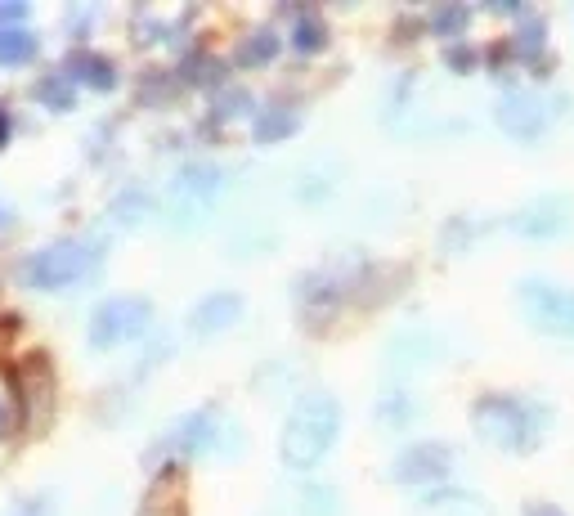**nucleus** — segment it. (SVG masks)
Returning a JSON list of instances; mask_svg holds the SVG:
<instances>
[{
  "mask_svg": "<svg viewBox=\"0 0 574 516\" xmlns=\"http://www.w3.org/2000/svg\"><path fill=\"white\" fill-rule=\"evenodd\" d=\"M337 436H341L337 395H328V391L301 395V400L292 404V413H287V427L279 436L283 467H292V472H314V467L332 454Z\"/></svg>",
  "mask_w": 574,
  "mask_h": 516,
  "instance_id": "nucleus-1",
  "label": "nucleus"
},
{
  "mask_svg": "<svg viewBox=\"0 0 574 516\" xmlns=\"http://www.w3.org/2000/svg\"><path fill=\"white\" fill-rule=\"evenodd\" d=\"M548 409L530 400H516V395H485L476 404V431L485 445L507 449V454H525V449L539 445Z\"/></svg>",
  "mask_w": 574,
  "mask_h": 516,
  "instance_id": "nucleus-2",
  "label": "nucleus"
},
{
  "mask_svg": "<svg viewBox=\"0 0 574 516\" xmlns=\"http://www.w3.org/2000/svg\"><path fill=\"white\" fill-rule=\"evenodd\" d=\"M99 261H104V247L86 243V238H68V243H54L45 252H36L27 261V279H32V288H45V292L77 288V283H86L99 270Z\"/></svg>",
  "mask_w": 574,
  "mask_h": 516,
  "instance_id": "nucleus-3",
  "label": "nucleus"
},
{
  "mask_svg": "<svg viewBox=\"0 0 574 516\" xmlns=\"http://www.w3.org/2000/svg\"><path fill=\"white\" fill-rule=\"evenodd\" d=\"M171 445L180 449L184 458H211V454L234 458L238 445H243V431H238V422L229 418L225 409H198L184 422H175Z\"/></svg>",
  "mask_w": 574,
  "mask_h": 516,
  "instance_id": "nucleus-4",
  "label": "nucleus"
},
{
  "mask_svg": "<svg viewBox=\"0 0 574 516\" xmlns=\"http://www.w3.org/2000/svg\"><path fill=\"white\" fill-rule=\"evenodd\" d=\"M521 315L534 333L557 337V342H574V288H561L552 279H525Z\"/></svg>",
  "mask_w": 574,
  "mask_h": 516,
  "instance_id": "nucleus-5",
  "label": "nucleus"
},
{
  "mask_svg": "<svg viewBox=\"0 0 574 516\" xmlns=\"http://www.w3.org/2000/svg\"><path fill=\"white\" fill-rule=\"evenodd\" d=\"M148 324H153V306L144 297H113L90 319V346H99V350L126 346L135 337H144Z\"/></svg>",
  "mask_w": 574,
  "mask_h": 516,
  "instance_id": "nucleus-6",
  "label": "nucleus"
},
{
  "mask_svg": "<svg viewBox=\"0 0 574 516\" xmlns=\"http://www.w3.org/2000/svg\"><path fill=\"white\" fill-rule=\"evenodd\" d=\"M220 189H225V175L216 167H184L180 180L171 184V207H175V225L180 229H198L211 216Z\"/></svg>",
  "mask_w": 574,
  "mask_h": 516,
  "instance_id": "nucleus-7",
  "label": "nucleus"
},
{
  "mask_svg": "<svg viewBox=\"0 0 574 516\" xmlns=\"http://www.w3.org/2000/svg\"><path fill=\"white\" fill-rule=\"evenodd\" d=\"M449 467H453V454L444 445H413V449H404L400 458H395V467H391V476L400 485H435V481H444L449 476Z\"/></svg>",
  "mask_w": 574,
  "mask_h": 516,
  "instance_id": "nucleus-8",
  "label": "nucleus"
},
{
  "mask_svg": "<svg viewBox=\"0 0 574 516\" xmlns=\"http://www.w3.org/2000/svg\"><path fill=\"white\" fill-rule=\"evenodd\" d=\"M512 229L521 238H539V243H548V238H561L570 229V202L566 198H539V202H530L525 211H516V220H512Z\"/></svg>",
  "mask_w": 574,
  "mask_h": 516,
  "instance_id": "nucleus-9",
  "label": "nucleus"
},
{
  "mask_svg": "<svg viewBox=\"0 0 574 516\" xmlns=\"http://www.w3.org/2000/svg\"><path fill=\"white\" fill-rule=\"evenodd\" d=\"M238 319H243V297H238V292H211V297H202L198 306L189 310V333L216 337V333H225V328H234Z\"/></svg>",
  "mask_w": 574,
  "mask_h": 516,
  "instance_id": "nucleus-10",
  "label": "nucleus"
},
{
  "mask_svg": "<svg viewBox=\"0 0 574 516\" xmlns=\"http://www.w3.org/2000/svg\"><path fill=\"white\" fill-rule=\"evenodd\" d=\"M498 126H503L512 140H534V135H543V126H548V108L534 95H507V99H498Z\"/></svg>",
  "mask_w": 574,
  "mask_h": 516,
  "instance_id": "nucleus-11",
  "label": "nucleus"
},
{
  "mask_svg": "<svg viewBox=\"0 0 574 516\" xmlns=\"http://www.w3.org/2000/svg\"><path fill=\"white\" fill-rule=\"evenodd\" d=\"M435 355H440V337L427 333V328H409V333H400L386 346V368H395V373H418Z\"/></svg>",
  "mask_w": 574,
  "mask_h": 516,
  "instance_id": "nucleus-12",
  "label": "nucleus"
},
{
  "mask_svg": "<svg viewBox=\"0 0 574 516\" xmlns=\"http://www.w3.org/2000/svg\"><path fill=\"white\" fill-rule=\"evenodd\" d=\"M418 516H494V508L467 490H431L418 503Z\"/></svg>",
  "mask_w": 574,
  "mask_h": 516,
  "instance_id": "nucleus-13",
  "label": "nucleus"
},
{
  "mask_svg": "<svg viewBox=\"0 0 574 516\" xmlns=\"http://www.w3.org/2000/svg\"><path fill=\"white\" fill-rule=\"evenodd\" d=\"M36 41L23 32V27H0V63H23L32 59Z\"/></svg>",
  "mask_w": 574,
  "mask_h": 516,
  "instance_id": "nucleus-14",
  "label": "nucleus"
},
{
  "mask_svg": "<svg viewBox=\"0 0 574 516\" xmlns=\"http://www.w3.org/2000/svg\"><path fill=\"white\" fill-rule=\"evenodd\" d=\"M301 512H305V516H337V494H332V490H319V485H310V490L301 494Z\"/></svg>",
  "mask_w": 574,
  "mask_h": 516,
  "instance_id": "nucleus-15",
  "label": "nucleus"
},
{
  "mask_svg": "<svg viewBox=\"0 0 574 516\" xmlns=\"http://www.w3.org/2000/svg\"><path fill=\"white\" fill-rule=\"evenodd\" d=\"M292 126H296L292 113H274V117H265V122L256 126V135H261L265 144H274V135H279V131H292Z\"/></svg>",
  "mask_w": 574,
  "mask_h": 516,
  "instance_id": "nucleus-16",
  "label": "nucleus"
},
{
  "mask_svg": "<svg viewBox=\"0 0 574 516\" xmlns=\"http://www.w3.org/2000/svg\"><path fill=\"white\" fill-rule=\"evenodd\" d=\"M292 41H296V50H314V45H319L323 36H319V27H314L310 18H301V27H296V36H292Z\"/></svg>",
  "mask_w": 574,
  "mask_h": 516,
  "instance_id": "nucleus-17",
  "label": "nucleus"
},
{
  "mask_svg": "<svg viewBox=\"0 0 574 516\" xmlns=\"http://www.w3.org/2000/svg\"><path fill=\"white\" fill-rule=\"evenodd\" d=\"M525 516H566V512L552 508V503H534V508H525Z\"/></svg>",
  "mask_w": 574,
  "mask_h": 516,
  "instance_id": "nucleus-18",
  "label": "nucleus"
},
{
  "mask_svg": "<svg viewBox=\"0 0 574 516\" xmlns=\"http://www.w3.org/2000/svg\"><path fill=\"white\" fill-rule=\"evenodd\" d=\"M14 516H36V508H23V512H14Z\"/></svg>",
  "mask_w": 574,
  "mask_h": 516,
  "instance_id": "nucleus-19",
  "label": "nucleus"
}]
</instances>
